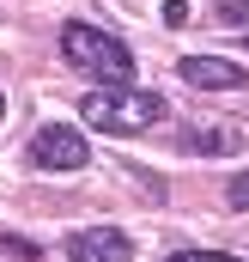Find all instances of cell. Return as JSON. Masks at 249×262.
<instances>
[{
    "label": "cell",
    "instance_id": "3",
    "mask_svg": "<svg viewBox=\"0 0 249 262\" xmlns=\"http://www.w3.org/2000/svg\"><path fill=\"white\" fill-rule=\"evenodd\" d=\"M85 159H91V146L73 122H43L31 134V165L37 171H85Z\"/></svg>",
    "mask_w": 249,
    "mask_h": 262
},
{
    "label": "cell",
    "instance_id": "11",
    "mask_svg": "<svg viewBox=\"0 0 249 262\" xmlns=\"http://www.w3.org/2000/svg\"><path fill=\"white\" fill-rule=\"evenodd\" d=\"M0 110H6V98H0Z\"/></svg>",
    "mask_w": 249,
    "mask_h": 262
},
{
    "label": "cell",
    "instance_id": "1",
    "mask_svg": "<svg viewBox=\"0 0 249 262\" xmlns=\"http://www.w3.org/2000/svg\"><path fill=\"white\" fill-rule=\"evenodd\" d=\"M79 116L97 134H146L152 122H164V98L146 92V85H134V79L128 85H97V92H85Z\"/></svg>",
    "mask_w": 249,
    "mask_h": 262
},
{
    "label": "cell",
    "instance_id": "9",
    "mask_svg": "<svg viewBox=\"0 0 249 262\" xmlns=\"http://www.w3.org/2000/svg\"><path fill=\"white\" fill-rule=\"evenodd\" d=\"M231 207H243V213H249V171L231 177Z\"/></svg>",
    "mask_w": 249,
    "mask_h": 262
},
{
    "label": "cell",
    "instance_id": "5",
    "mask_svg": "<svg viewBox=\"0 0 249 262\" xmlns=\"http://www.w3.org/2000/svg\"><path fill=\"white\" fill-rule=\"evenodd\" d=\"M183 152L231 159V152H243V128H231V122H183Z\"/></svg>",
    "mask_w": 249,
    "mask_h": 262
},
{
    "label": "cell",
    "instance_id": "8",
    "mask_svg": "<svg viewBox=\"0 0 249 262\" xmlns=\"http://www.w3.org/2000/svg\"><path fill=\"white\" fill-rule=\"evenodd\" d=\"M219 18L225 25H249V0H219Z\"/></svg>",
    "mask_w": 249,
    "mask_h": 262
},
{
    "label": "cell",
    "instance_id": "10",
    "mask_svg": "<svg viewBox=\"0 0 249 262\" xmlns=\"http://www.w3.org/2000/svg\"><path fill=\"white\" fill-rule=\"evenodd\" d=\"M188 18V0H164V25H170V31H177V25H183Z\"/></svg>",
    "mask_w": 249,
    "mask_h": 262
},
{
    "label": "cell",
    "instance_id": "2",
    "mask_svg": "<svg viewBox=\"0 0 249 262\" xmlns=\"http://www.w3.org/2000/svg\"><path fill=\"white\" fill-rule=\"evenodd\" d=\"M61 55H67V67H79V73H91L104 85H128L134 79V55L97 25H61Z\"/></svg>",
    "mask_w": 249,
    "mask_h": 262
},
{
    "label": "cell",
    "instance_id": "6",
    "mask_svg": "<svg viewBox=\"0 0 249 262\" xmlns=\"http://www.w3.org/2000/svg\"><path fill=\"white\" fill-rule=\"evenodd\" d=\"M177 73H183L188 85H207V92H237V85L249 79L243 67H237V61H225V55H188Z\"/></svg>",
    "mask_w": 249,
    "mask_h": 262
},
{
    "label": "cell",
    "instance_id": "7",
    "mask_svg": "<svg viewBox=\"0 0 249 262\" xmlns=\"http://www.w3.org/2000/svg\"><path fill=\"white\" fill-rule=\"evenodd\" d=\"M170 262H243V256H231V250H183V256H170Z\"/></svg>",
    "mask_w": 249,
    "mask_h": 262
},
{
    "label": "cell",
    "instance_id": "4",
    "mask_svg": "<svg viewBox=\"0 0 249 262\" xmlns=\"http://www.w3.org/2000/svg\"><path fill=\"white\" fill-rule=\"evenodd\" d=\"M67 262H128L134 256V244H128V232L116 226H79V232H67Z\"/></svg>",
    "mask_w": 249,
    "mask_h": 262
}]
</instances>
